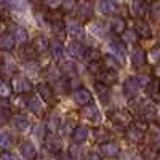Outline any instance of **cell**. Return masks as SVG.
I'll list each match as a JSON object with an SVG mask.
<instances>
[{
    "instance_id": "cell-1",
    "label": "cell",
    "mask_w": 160,
    "mask_h": 160,
    "mask_svg": "<svg viewBox=\"0 0 160 160\" xmlns=\"http://www.w3.org/2000/svg\"><path fill=\"white\" fill-rule=\"evenodd\" d=\"M157 106H155V102H152V101H141L139 104H138V112H139V115L144 118V120H151V118H155V114H157Z\"/></svg>"
},
{
    "instance_id": "cell-2",
    "label": "cell",
    "mask_w": 160,
    "mask_h": 160,
    "mask_svg": "<svg viewBox=\"0 0 160 160\" xmlns=\"http://www.w3.org/2000/svg\"><path fill=\"white\" fill-rule=\"evenodd\" d=\"M64 26H66V34H69L75 42H80V40L85 38V29L77 21H68V24Z\"/></svg>"
},
{
    "instance_id": "cell-3",
    "label": "cell",
    "mask_w": 160,
    "mask_h": 160,
    "mask_svg": "<svg viewBox=\"0 0 160 160\" xmlns=\"http://www.w3.org/2000/svg\"><path fill=\"white\" fill-rule=\"evenodd\" d=\"M13 91H16L18 95H22V93H29L32 90V83L29 78L26 77H21V75H16L13 78V87H11Z\"/></svg>"
},
{
    "instance_id": "cell-4",
    "label": "cell",
    "mask_w": 160,
    "mask_h": 160,
    "mask_svg": "<svg viewBox=\"0 0 160 160\" xmlns=\"http://www.w3.org/2000/svg\"><path fill=\"white\" fill-rule=\"evenodd\" d=\"M111 120L114 125L127 128L131 123V115L127 111H114V112H111Z\"/></svg>"
},
{
    "instance_id": "cell-5",
    "label": "cell",
    "mask_w": 160,
    "mask_h": 160,
    "mask_svg": "<svg viewBox=\"0 0 160 160\" xmlns=\"http://www.w3.org/2000/svg\"><path fill=\"white\" fill-rule=\"evenodd\" d=\"M139 90H141V87H139V83H138V80H136V77H130V78H127L125 80V83H123V95L127 96V98H136L138 96V93H139Z\"/></svg>"
},
{
    "instance_id": "cell-6",
    "label": "cell",
    "mask_w": 160,
    "mask_h": 160,
    "mask_svg": "<svg viewBox=\"0 0 160 160\" xmlns=\"http://www.w3.org/2000/svg\"><path fill=\"white\" fill-rule=\"evenodd\" d=\"M109 47H111V50L114 51V58L120 62V64H123V61H125V56H127V51H125V47H123V43L120 42V40H117V38H109Z\"/></svg>"
},
{
    "instance_id": "cell-7",
    "label": "cell",
    "mask_w": 160,
    "mask_h": 160,
    "mask_svg": "<svg viewBox=\"0 0 160 160\" xmlns=\"http://www.w3.org/2000/svg\"><path fill=\"white\" fill-rule=\"evenodd\" d=\"M72 98H74L75 104L82 106V108H85V106L91 104V99H93L91 93H90L87 88H78V90H75L74 95H72Z\"/></svg>"
},
{
    "instance_id": "cell-8",
    "label": "cell",
    "mask_w": 160,
    "mask_h": 160,
    "mask_svg": "<svg viewBox=\"0 0 160 160\" xmlns=\"http://www.w3.org/2000/svg\"><path fill=\"white\" fill-rule=\"evenodd\" d=\"M149 11V5L146 0H133L131 2V15L135 18H144Z\"/></svg>"
},
{
    "instance_id": "cell-9",
    "label": "cell",
    "mask_w": 160,
    "mask_h": 160,
    "mask_svg": "<svg viewBox=\"0 0 160 160\" xmlns=\"http://www.w3.org/2000/svg\"><path fill=\"white\" fill-rule=\"evenodd\" d=\"M19 154L24 160H34L37 157V149L32 141H22L19 144Z\"/></svg>"
},
{
    "instance_id": "cell-10",
    "label": "cell",
    "mask_w": 160,
    "mask_h": 160,
    "mask_svg": "<svg viewBox=\"0 0 160 160\" xmlns=\"http://www.w3.org/2000/svg\"><path fill=\"white\" fill-rule=\"evenodd\" d=\"M77 7V15L80 19H83V21H88L93 18V5L88 2V0H83V2H80Z\"/></svg>"
},
{
    "instance_id": "cell-11",
    "label": "cell",
    "mask_w": 160,
    "mask_h": 160,
    "mask_svg": "<svg viewBox=\"0 0 160 160\" xmlns=\"http://www.w3.org/2000/svg\"><path fill=\"white\" fill-rule=\"evenodd\" d=\"M99 149H101V154L106 155V157H109V158H114L120 154V148H118V144L114 142V141H108V142H102L99 146Z\"/></svg>"
},
{
    "instance_id": "cell-12",
    "label": "cell",
    "mask_w": 160,
    "mask_h": 160,
    "mask_svg": "<svg viewBox=\"0 0 160 160\" xmlns=\"http://www.w3.org/2000/svg\"><path fill=\"white\" fill-rule=\"evenodd\" d=\"M43 144H45L47 151L51 152V154H58V152H61V146H62V144H61V139H59L56 135H48V136L45 138Z\"/></svg>"
},
{
    "instance_id": "cell-13",
    "label": "cell",
    "mask_w": 160,
    "mask_h": 160,
    "mask_svg": "<svg viewBox=\"0 0 160 160\" xmlns=\"http://www.w3.org/2000/svg\"><path fill=\"white\" fill-rule=\"evenodd\" d=\"M82 115H83L87 120H90V122H95V123H98L99 120H101L99 109L96 108L95 104H88V106H85V108L82 109Z\"/></svg>"
},
{
    "instance_id": "cell-14",
    "label": "cell",
    "mask_w": 160,
    "mask_h": 160,
    "mask_svg": "<svg viewBox=\"0 0 160 160\" xmlns=\"http://www.w3.org/2000/svg\"><path fill=\"white\" fill-rule=\"evenodd\" d=\"M136 32L138 37H142V38H149L152 37V29L151 26L148 24V21H142V19H138L136 24H135V29H133Z\"/></svg>"
},
{
    "instance_id": "cell-15",
    "label": "cell",
    "mask_w": 160,
    "mask_h": 160,
    "mask_svg": "<svg viewBox=\"0 0 160 160\" xmlns=\"http://www.w3.org/2000/svg\"><path fill=\"white\" fill-rule=\"evenodd\" d=\"M98 78H99V83L106 85V87H111L117 82V72L115 71H108V69H104L98 74Z\"/></svg>"
},
{
    "instance_id": "cell-16",
    "label": "cell",
    "mask_w": 160,
    "mask_h": 160,
    "mask_svg": "<svg viewBox=\"0 0 160 160\" xmlns=\"http://www.w3.org/2000/svg\"><path fill=\"white\" fill-rule=\"evenodd\" d=\"M26 108L35 115H42V112H43V106L38 101L37 96H28L26 98Z\"/></svg>"
},
{
    "instance_id": "cell-17",
    "label": "cell",
    "mask_w": 160,
    "mask_h": 160,
    "mask_svg": "<svg viewBox=\"0 0 160 160\" xmlns=\"http://www.w3.org/2000/svg\"><path fill=\"white\" fill-rule=\"evenodd\" d=\"M95 91H96V96L99 98V101L102 104H108L109 102V99H111V88L109 87H106V85L96 82L95 83Z\"/></svg>"
},
{
    "instance_id": "cell-18",
    "label": "cell",
    "mask_w": 160,
    "mask_h": 160,
    "mask_svg": "<svg viewBox=\"0 0 160 160\" xmlns=\"http://www.w3.org/2000/svg\"><path fill=\"white\" fill-rule=\"evenodd\" d=\"M51 31H53V34H55L59 40H64L66 38V26H64V22H62V19H59V18H55V19H51Z\"/></svg>"
},
{
    "instance_id": "cell-19",
    "label": "cell",
    "mask_w": 160,
    "mask_h": 160,
    "mask_svg": "<svg viewBox=\"0 0 160 160\" xmlns=\"http://www.w3.org/2000/svg\"><path fill=\"white\" fill-rule=\"evenodd\" d=\"M68 53H69V56L74 58V59H83L85 47L80 42H71V45L68 47Z\"/></svg>"
},
{
    "instance_id": "cell-20",
    "label": "cell",
    "mask_w": 160,
    "mask_h": 160,
    "mask_svg": "<svg viewBox=\"0 0 160 160\" xmlns=\"http://www.w3.org/2000/svg\"><path fill=\"white\" fill-rule=\"evenodd\" d=\"M71 136H72V141H74L75 144L83 142V141H87V138H88V128L83 127V125H78V127L74 128V131L71 133Z\"/></svg>"
},
{
    "instance_id": "cell-21",
    "label": "cell",
    "mask_w": 160,
    "mask_h": 160,
    "mask_svg": "<svg viewBox=\"0 0 160 160\" xmlns=\"http://www.w3.org/2000/svg\"><path fill=\"white\" fill-rule=\"evenodd\" d=\"M98 8H99V11L102 13V15H114V13H117V10H118V7H117V3L114 2V0H99Z\"/></svg>"
},
{
    "instance_id": "cell-22",
    "label": "cell",
    "mask_w": 160,
    "mask_h": 160,
    "mask_svg": "<svg viewBox=\"0 0 160 160\" xmlns=\"http://www.w3.org/2000/svg\"><path fill=\"white\" fill-rule=\"evenodd\" d=\"M16 42H15V38H13V34H2L0 35V50L2 51H11L13 48H15Z\"/></svg>"
},
{
    "instance_id": "cell-23",
    "label": "cell",
    "mask_w": 160,
    "mask_h": 160,
    "mask_svg": "<svg viewBox=\"0 0 160 160\" xmlns=\"http://www.w3.org/2000/svg\"><path fill=\"white\" fill-rule=\"evenodd\" d=\"M127 138H128V141H131V142L139 144V142H142V139H144V131H141V130L136 128V127H128V128H127Z\"/></svg>"
},
{
    "instance_id": "cell-24",
    "label": "cell",
    "mask_w": 160,
    "mask_h": 160,
    "mask_svg": "<svg viewBox=\"0 0 160 160\" xmlns=\"http://www.w3.org/2000/svg\"><path fill=\"white\" fill-rule=\"evenodd\" d=\"M11 123H13V127H15V130L24 131V130L29 128V118L26 115H22V114H18L15 117H11Z\"/></svg>"
},
{
    "instance_id": "cell-25",
    "label": "cell",
    "mask_w": 160,
    "mask_h": 160,
    "mask_svg": "<svg viewBox=\"0 0 160 160\" xmlns=\"http://www.w3.org/2000/svg\"><path fill=\"white\" fill-rule=\"evenodd\" d=\"M131 62L135 68H142L146 64V53L142 48H135L131 51Z\"/></svg>"
},
{
    "instance_id": "cell-26",
    "label": "cell",
    "mask_w": 160,
    "mask_h": 160,
    "mask_svg": "<svg viewBox=\"0 0 160 160\" xmlns=\"http://www.w3.org/2000/svg\"><path fill=\"white\" fill-rule=\"evenodd\" d=\"M32 48H34V51L35 53H45V51H48L50 50V42L45 38V37H42V35H38V37H35L34 38V42H32Z\"/></svg>"
},
{
    "instance_id": "cell-27",
    "label": "cell",
    "mask_w": 160,
    "mask_h": 160,
    "mask_svg": "<svg viewBox=\"0 0 160 160\" xmlns=\"http://www.w3.org/2000/svg\"><path fill=\"white\" fill-rule=\"evenodd\" d=\"M37 91H38V95L42 96L47 102H53V101H55V99H53V90H51V87L48 83H45V82L38 83L37 85Z\"/></svg>"
},
{
    "instance_id": "cell-28",
    "label": "cell",
    "mask_w": 160,
    "mask_h": 160,
    "mask_svg": "<svg viewBox=\"0 0 160 160\" xmlns=\"http://www.w3.org/2000/svg\"><path fill=\"white\" fill-rule=\"evenodd\" d=\"M59 118L56 117V115H48L47 117V120H45V123H43V127H45V130H48L50 131V135H55V133L59 130Z\"/></svg>"
},
{
    "instance_id": "cell-29",
    "label": "cell",
    "mask_w": 160,
    "mask_h": 160,
    "mask_svg": "<svg viewBox=\"0 0 160 160\" xmlns=\"http://www.w3.org/2000/svg\"><path fill=\"white\" fill-rule=\"evenodd\" d=\"M16 72V66L13 64L11 61H3L2 66H0V75H2L3 78H10L13 77Z\"/></svg>"
},
{
    "instance_id": "cell-30",
    "label": "cell",
    "mask_w": 160,
    "mask_h": 160,
    "mask_svg": "<svg viewBox=\"0 0 160 160\" xmlns=\"http://www.w3.org/2000/svg\"><path fill=\"white\" fill-rule=\"evenodd\" d=\"M111 29H112L114 34L122 35V34L127 31V22H125V19H123V18H114L112 22H111Z\"/></svg>"
},
{
    "instance_id": "cell-31",
    "label": "cell",
    "mask_w": 160,
    "mask_h": 160,
    "mask_svg": "<svg viewBox=\"0 0 160 160\" xmlns=\"http://www.w3.org/2000/svg\"><path fill=\"white\" fill-rule=\"evenodd\" d=\"M13 142H15V139H13L11 133L8 131L0 133V149L2 151H8L10 148H13Z\"/></svg>"
},
{
    "instance_id": "cell-32",
    "label": "cell",
    "mask_w": 160,
    "mask_h": 160,
    "mask_svg": "<svg viewBox=\"0 0 160 160\" xmlns=\"http://www.w3.org/2000/svg\"><path fill=\"white\" fill-rule=\"evenodd\" d=\"M59 71L66 75V77H75L77 75V64L72 62V61H66L61 64Z\"/></svg>"
},
{
    "instance_id": "cell-33",
    "label": "cell",
    "mask_w": 160,
    "mask_h": 160,
    "mask_svg": "<svg viewBox=\"0 0 160 160\" xmlns=\"http://www.w3.org/2000/svg\"><path fill=\"white\" fill-rule=\"evenodd\" d=\"M19 55H21L22 59H26V62L35 59V51H34L32 45H28V43L21 45V48H19Z\"/></svg>"
},
{
    "instance_id": "cell-34",
    "label": "cell",
    "mask_w": 160,
    "mask_h": 160,
    "mask_svg": "<svg viewBox=\"0 0 160 160\" xmlns=\"http://www.w3.org/2000/svg\"><path fill=\"white\" fill-rule=\"evenodd\" d=\"M146 91H148V95L152 98V102H155L157 98H158V80L151 78V82L146 85Z\"/></svg>"
},
{
    "instance_id": "cell-35",
    "label": "cell",
    "mask_w": 160,
    "mask_h": 160,
    "mask_svg": "<svg viewBox=\"0 0 160 160\" xmlns=\"http://www.w3.org/2000/svg\"><path fill=\"white\" fill-rule=\"evenodd\" d=\"M13 38H15L16 43L24 45V43H28V40H29V34H28V31H26L24 28H16L15 34H13Z\"/></svg>"
},
{
    "instance_id": "cell-36",
    "label": "cell",
    "mask_w": 160,
    "mask_h": 160,
    "mask_svg": "<svg viewBox=\"0 0 160 160\" xmlns=\"http://www.w3.org/2000/svg\"><path fill=\"white\" fill-rule=\"evenodd\" d=\"M102 64L106 66V69H108V71H115V72H117V69L120 68V62H118L112 55L102 56Z\"/></svg>"
},
{
    "instance_id": "cell-37",
    "label": "cell",
    "mask_w": 160,
    "mask_h": 160,
    "mask_svg": "<svg viewBox=\"0 0 160 160\" xmlns=\"http://www.w3.org/2000/svg\"><path fill=\"white\" fill-rule=\"evenodd\" d=\"M50 50H51V55H53L55 59H61L64 56V48H62L61 42H58V40L53 42V43H50Z\"/></svg>"
},
{
    "instance_id": "cell-38",
    "label": "cell",
    "mask_w": 160,
    "mask_h": 160,
    "mask_svg": "<svg viewBox=\"0 0 160 160\" xmlns=\"http://www.w3.org/2000/svg\"><path fill=\"white\" fill-rule=\"evenodd\" d=\"M99 50L98 48H85V53H83V59H87L88 62H93V61H99Z\"/></svg>"
},
{
    "instance_id": "cell-39",
    "label": "cell",
    "mask_w": 160,
    "mask_h": 160,
    "mask_svg": "<svg viewBox=\"0 0 160 160\" xmlns=\"http://www.w3.org/2000/svg\"><path fill=\"white\" fill-rule=\"evenodd\" d=\"M74 120L72 118H66L62 123H59V130H61V133L62 135H71V133L74 131Z\"/></svg>"
},
{
    "instance_id": "cell-40",
    "label": "cell",
    "mask_w": 160,
    "mask_h": 160,
    "mask_svg": "<svg viewBox=\"0 0 160 160\" xmlns=\"http://www.w3.org/2000/svg\"><path fill=\"white\" fill-rule=\"evenodd\" d=\"M11 85L7 83V82H0V99H8L11 98Z\"/></svg>"
},
{
    "instance_id": "cell-41",
    "label": "cell",
    "mask_w": 160,
    "mask_h": 160,
    "mask_svg": "<svg viewBox=\"0 0 160 160\" xmlns=\"http://www.w3.org/2000/svg\"><path fill=\"white\" fill-rule=\"evenodd\" d=\"M95 138L98 142H108L109 141V131L106 130V128H96L95 130Z\"/></svg>"
},
{
    "instance_id": "cell-42",
    "label": "cell",
    "mask_w": 160,
    "mask_h": 160,
    "mask_svg": "<svg viewBox=\"0 0 160 160\" xmlns=\"http://www.w3.org/2000/svg\"><path fill=\"white\" fill-rule=\"evenodd\" d=\"M122 38H123V42H127V43H131V45H135L136 42H138V35H136V32L135 31H130V29H127L123 34H122Z\"/></svg>"
},
{
    "instance_id": "cell-43",
    "label": "cell",
    "mask_w": 160,
    "mask_h": 160,
    "mask_svg": "<svg viewBox=\"0 0 160 160\" xmlns=\"http://www.w3.org/2000/svg\"><path fill=\"white\" fill-rule=\"evenodd\" d=\"M11 118V112L8 106H0V125H5Z\"/></svg>"
},
{
    "instance_id": "cell-44",
    "label": "cell",
    "mask_w": 160,
    "mask_h": 160,
    "mask_svg": "<svg viewBox=\"0 0 160 160\" xmlns=\"http://www.w3.org/2000/svg\"><path fill=\"white\" fill-rule=\"evenodd\" d=\"M148 13H151V19L154 21V22H157L158 21V15H160V3L157 2V0H155V2L149 7V11Z\"/></svg>"
},
{
    "instance_id": "cell-45",
    "label": "cell",
    "mask_w": 160,
    "mask_h": 160,
    "mask_svg": "<svg viewBox=\"0 0 160 160\" xmlns=\"http://www.w3.org/2000/svg\"><path fill=\"white\" fill-rule=\"evenodd\" d=\"M47 74H48V80H51V82H58L59 80V69L56 66H50Z\"/></svg>"
},
{
    "instance_id": "cell-46",
    "label": "cell",
    "mask_w": 160,
    "mask_h": 160,
    "mask_svg": "<svg viewBox=\"0 0 160 160\" xmlns=\"http://www.w3.org/2000/svg\"><path fill=\"white\" fill-rule=\"evenodd\" d=\"M88 71L91 72V74H99L101 71H102V64H101V61H93V62H90L88 64Z\"/></svg>"
},
{
    "instance_id": "cell-47",
    "label": "cell",
    "mask_w": 160,
    "mask_h": 160,
    "mask_svg": "<svg viewBox=\"0 0 160 160\" xmlns=\"http://www.w3.org/2000/svg\"><path fill=\"white\" fill-rule=\"evenodd\" d=\"M75 0H62V11L64 13H71L75 8Z\"/></svg>"
},
{
    "instance_id": "cell-48",
    "label": "cell",
    "mask_w": 160,
    "mask_h": 160,
    "mask_svg": "<svg viewBox=\"0 0 160 160\" xmlns=\"http://www.w3.org/2000/svg\"><path fill=\"white\" fill-rule=\"evenodd\" d=\"M24 66H26V69H28V72H31V74H37L38 69H40V66L35 61H28Z\"/></svg>"
},
{
    "instance_id": "cell-49",
    "label": "cell",
    "mask_w": 160,
    "mask_h": 160,
    "mask_svg": "<svg viewBox=\"0 0 160 160\" xmlns=\"http://www.w3.org/2000/svg\"><path fill=\"white\" fill-rule=\"evenodd\" d=\"M158 53H160V50H158V47H154L151 51H149V59H151V62H157V59H158Z\"/></svg>"
},
{
    "instance_id": "cell-50",
    "label": "cell",
    "mask_w": 160,
    "mask_h": 160,
    "mask_svg": "<svg viewBox=\"0 0 160 160\" xmlns=\"http://www.w3.org/2000/svg\"><path fill=\"white\" fill-rule=\"evenodd\" d=\"M0 5L3 8H15L18 5V0H0Z\"/></svg>"
},
{
    "instance_id": "cell-51",
    "label": "cell",
    "mask_w": 160,
    "mask_h": 160,
    "mask_svg": "<svg viewBox=\"0 0 160 160\" xmlns=\"http://www.w3.org/2000/svg\"><path fill=\"white\" fill-rule=\"evenodd\" d=\"M42 2L50 8H56V7H59L62 3V0H42Z\"/></svg>"
},
{
    "instance_id": "cell-52",
    "label": "cell",
    "mask_w": 160,
    "mask_h": 160,
    "mask_svg": "<svg viewBox=\"0 0 160 160\" xmlns=\"http://www.w3.org/2000/svg\"><path fill=\"white\" fill-rule=\"evenodd\" d=\"M0 160H18V158H16V155H13L11 152L3 151L2 154H0Z\"/></svg>"
},
{
    "instance_id": "cell-53",
    "label": "cell",
    "mask_w": 160,
    "mask_h": 160,
    "mask_svg": "<svg viewBox=\"0 0 160 160\" xmlns=\"http://www.w3.org/2000/svg\"><path fill=\"white\" fill-rule=\"evenodd\" d=\"M56 160H72V157L69 155V152H58Z\"/></svg>"
},
{
    "instance_id": "cell-54",
    "label": "cell",
    "mask_w": 160,
    "mask_h": 160,
    "mask_svg": "<svg viewBox=\"0 0 160 160\" xmlns=\"http://www.w3.org/2000/svg\"><path fill=\"white\" fill-rule=\"evenodd\" d=\"M88 160H101V155L96 154V152H91V154L88 155Z\"/></svg>"
},
{
    "instance_id": "cell-55",
    "label": "cell",
    "mask_w": 160,
    "mask_h": 160,
    "mask_svg": "<svg viewBox=\"0 0 160 160\" xmlns=\"http://www.w3.org/2000/svg\"><path fill=\"white\" fill-rule=\"evenodd\" d=\"M125 160H141V158H139V157H136V155H128Z\"/></svg>"
}]
</instances>
